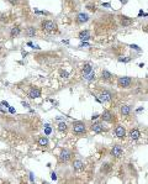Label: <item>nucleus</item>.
<instances>
[{
  "mask_svg": "<svg viewBox=\"0 0 148 184\" xmlns=\"http://www.w3.org/2000/svg\"><path fill=\"white\" fill-rule=\"evenodd\" d=\"M123 154V148L121 147L120 145H115L113 147L110 149V156L112 157V158H120L121 156Z\"/></svg>",
  "mask_w": 148,
  "mask_h": 184,
  "instance_id": "obj_11",
  "label": "nucleus"
},
{
  "mask_svg": "<svg viewBox=\"0 0 148 184\" xmlns=\"http://www.w3.org/2000/svg\"><path fill=\"white\" fill-rule=\"evenodd\" d=\"M86 9H88V10H90V11H96V6H95V4H94V5L88 4V5H86Z\"/></svg>",
  "mask_w": 148,
  "mask_h": 184,
  "instance_id": "obj_26",
  "label": "nucleus"
},
{
  "mask_svg": "<svg viewBox=\"0 0 148 184\" xmlns=\"http://www.w3.org/2000/svg\"><path fill=\"white\" fill-rule=\"evenodd\" d=\"M72 132L75 136H84V135H86V125H85V122L79 121V120L73 121Z\"/></svg>",
  "mask_w": 148,
  "mask_h": 184,
  "instance_id": "obj_1",
  "label": "nucleus"
},
{
  "mask_svg": "<svg viewBox=\"0 0 148 184\" xmlns=\"http://www.w3.org/2000/svg\"><path fill=\"white\" fill-rule=\"evenodd\" d=\"M90 72H93V67L89 63H85L83 66V68H81V74L83 75H86V74H89Z\"/></svg>",
  "mask_w": 148,
  "mask_h": 184,
  "instance_id": "obj_22",
  "label": "nucleus"
},
{
  "mask_svg": "<svg viewBox=\"0 0 148 184\" xmlns=\"http://www.w3.org/2000/svg\"><path fill=\"white\" fill-rule=\"evenodd\" d=\"M118 21H120V25L122 27H128L133 24V19L132 17H128L126 15H118Z\"/></svg>",
  "mask_w": 148,
  "mask_h": 184,
  "instance_id": "obj_10",
  "label": "nucleus"
},
{
  "mask_svg": "<svg viewBox=\"0 0 148 184\" xmlns=\"http://www.w3.org/2000/svg\"><path fill=\"white\" fill-rule=\"evenodd\" d=\"M72 167H73L74 171H76V172H81V171H84L85 164H84V162L80 161V159H74L73 162H72Z\"/></svg>",
  "mask_w": 148,
  "mask_h": 184,
  "instance_id": "obj_13",
  "label": "nucleus"
},
{
  "mask_svg": "<svg viewBox=\"0 0 148 184\" xmlns=\"http://www.w3.org/2000/svg\"><path fill=\"white\" fill-rule=\"evenodd\" d=\"M1 104H2V105H4V106H6V108H9V104H7V103H6V101H2V103H1Z\"/></svg>",
  "mask_w": 148,
  "mask_h": 184,
  "instance_id": "obj_34",
  "label": "nucleus"
},
{
  "mask_svg": "<svg viewBox=\"0 0 148 184\" xmlns=\"http://www.w3.org/2000/svg\"><path fill=\"white\" fill-rule=\"evenodd\" d=\"M20 34H21V27H20V25H15V26L11 27V30H10V37H11V38L19 37Z\"/></svg>",
  "mask_w": 148,
  "mask_h": 184,
  "instance_id": "obj_16",
  "label": "nucleus"
},
{
  "mask_svg": "<svg viewBox=\"0 0 148 184\" xmlns=\"http://www.w3.org/2000/svg\"><path fill=\"white\" fill-rule=\"evenodd\" d=\"M59 74H61V77H62V78H68V77H69V73H68V72H66V71H63V69H62V71H59Z\"/></svg>",
  "mask_w": 148,
  "mask_h": 184,
  "instance_id": "obj_27",
  "label": "nucleus"
},
{
  "mask_svg": "<svg viewBox=\"0 0 148 184\" xmlns=\"http://www.w3.org/2000/svg\"><path fill=\"white\" fill-rule=\"evenodd\" d=\"M112 78H113V75H112L109 71L104 69V71L101 72V79H103L104 82H111V80H112Z\"/></svg>",
  "mask_w": 148,
  "mask_h": 184,
  "instance_id": "obj_21",
  "label": "nucleus"
},
{
  "mask_svg": "<svg viewBox=\"0 0 148 184\" xmlns=\"http://www.w3.org/2000/svg\"><path fill=\"white\" fill-rule=\"evenodd\" d=\"M48 144H49V141H48V139H47L46 136H39V137L37 139V145H38L39 147H47Z\"/></svg>",
  "mask_w": 148,
  "mask_h": 184,
  "instance_id": "obj_19",
  "label": "nucleus"
},
{
  "mask_svg": "<svg viewBox=\"0 0 148 184\" xmlns=\"http://www.w3.org/2000/svg\"><path fill=\"white\" fill-rule=\"evenodd\" d=\"M147 93H148V85H147Z\"/></svg>",
  "mask_w": 148,
  "mask_h": 184,
  "instance_id": "obj_37",
  "label": "nucleus"
},
{
  "mask_svg": "<svg viewBox=\"0 0 148 184\" xmlns=\"http://www.w3.org/2000/svg\"><path fill=\"white\" fill-rule=\"evenodd\" d=\"M73 156H74V153L71 149L63 148V149L61 151L59 156H58V163H68L69 161H72Z\"/></svg>",
  "mask_w": 148,
  "mask_h": 184,
  "instance_id": "obj_3",
  "label": "nucleus"
},
{
  "mask_svg": "<svg viewBox=\"0 0 148 184\" xmlns=\"http://www.w3.org/2000/svg\"><path fill=\"white\" fill-rule=\"evenodd\" d=\"M10 5H12V6H17L19 4H20V0H6Z\"/></svg>",
  "mask_w": 148,
  "mask_h": 184,
  "instance_id": "obj_25",
  "label": "nucleus"
},
{
  "mask_svg": "<svg viewBox=\"0 0 148 184\" xmlns=\"http://www.w3.org/2000/svg\"><path fill=\"white\" fill-rule=\"evenodd\" d=\"M84 1H89V0H84Z\"/></svg>",
  "mask_w": 148,
  "mask_h": 184,
  "instance_id": "obj_38",
  "label": "nucleus"
},
{
  "mask_svg": "<svg viewBox=\"0 0 148 184\" xmlns=\"http://www.w3.org/2000/svg\"><path fill=\"white\" fill-rule=\"evenodd\" d=\"M113 134H115V136H116L117 139H120V140H123V139L127 136L126 129H125V126H122V125H116L115 129H113Z\"/></svg>",
  "mask_w": 148,
  "mask_h": 184,
  "instance_id": "obj_8",
  "label": "nucleus"
},
{
  "mask_svg": "<svg viewBox=\"0 0 148 184\" xmlns=\"http://www.w3.org/2000/svg\"><path fill=\"white\" fill-rule=\"evenodd\" d=\"M98 117H99V114H94L91 119H93V120H95V119H98Z\"/></svg>",
  "mask_w": 148,
  "mask_h": 184,
  "instance_id": "obj_30",
  "label": "nucleus"
},
{
  "mask_svg": "<svg viewBox=\"0 0 148 184\" xmlns=\"http://www.w3.org/2000/svg\"><path fill=\"white\" fill-rule=\"evenodd\" d=\"M131 111H132V108L130 105H121L120 106V114L122 116H128L131 114Z\"/></svg>",
  "mask_w": 148,
  "mask_h": 184,
  "instance_id": "obj_18",
  "label": "nucleus"
},
{
  "mask_svg": "<svg viewBox=\"0 0 148 184\" xmlns=\"http://www.w3.org/2000/svg\"><path fill=\"white\" fill-rule=\"evenodd\" d=\"M90 31L89 30H83V31H80L79 34H78V38L79 40H81V41H86V40H89L90 38Z\"/></svg>",
  "mask_w": 148,
  "mask_h": 184,
  "instance_id": "obj_20",
  "label": "nucleus"
},
{
  "mask_svg": "<svg viewBox=\"0 0 148 184\" xmlns=\"http://www.w3.org/2000/svg\"><path fill=\"white\" fill-rule=\"evenodd\" d=\"M41 30L44 31V32L51 34V32L57 30V24L54 21H52V20H43L41 22Z\"/></svg>",
  "mask_w": 148,
  "mask_h": 184,
  "instance_id": "obj_4",
  "label": "nucleus"
},
{
  "mask_svg": "<svg viewBox=\"0 0 148 184\" xmlns=\"http://www.w3.org/2000/svg\"><path fill=\"white\" fill-rule=\"evenodd\" d=\"M0 53H1V46H0Z\"/></svg>",
  "mask_w": 148,
  "mask_h": 184,
  "instance_id": "obj_36",
  "label": "nucleus"
},
{
  "mask_svg": "<svg viewBox=\"0 0 148 184\" xmlns=\"http://www.w3.org/2000/svg\"><path fill=\"white\" fill-rule=\"evenodd\" d=\"M130 59H131V58H120L118 61H120V62H128Z\"/></svg>",
  "mask_w": 148,
  "mask_h": 184,
  "instance_id": "obj_28",
  "label": "nucleus"
},
{
  "mask_svg": "<svg viewBox=\"0 0 148 184\" xmlns=\"http://www.w3.org/2000/svg\"><path fill=\"white\" fill-rule=\"evenodd\" d=\"M100 117H101V120H103L104 122H108V124H116V122H117L116 115L111 110H109V109L103 111V114H101Z\"/></svg>",
  "mask_w": 148,
  "mask_h": 184,
  "instance_id": "obj_5",
  "label": "nucleus"
},
{
  "mask_svg": "<svg viewBox=\"0 0 148 184\" xmlns=\"http://www.w3.org/2000/svg\"><path fill=\"white\" fill-rule=\"evenodd\" d=\"M21 104H22V105H24V106H25V108H29V104H27V103H25V101H22V103H21Z\"/></svg>",
  "mask_w": 148,
  "mask_h": 184,
  "instance_id": "obj_35",
  "label": "nucleus"
},
{
  "mask_svg": "<svg viewBox=\"0 0 148 184\" xmlns=\"http://www.w3.org/2000/svg\"><path fill=\"white\" fill-rule=\"evenodd\" d=\"M51 176H52V179H54V181L57 179V176H56V173H52Z\"/></svg>",
  "mask_w": 148,
  "mask_h": 184,
  "instance_id": "obj_31",
  "label": "nucleus"
},
{
  "mask_svg": "<svg viewBox=\"0 0 148 184\" xmlns=\"http://www.w3.org/2000/svg\"><path fill=\"white\" fill-rule=\"evenodd\" d=\"M41 94H42V90L38 87H31L27 92V97L30 99H38L41 97Z\"/></svg>",
  "mask_w": 148,
  "mask_h": 184,
  "instance_id": "obj_9",
  "label": "nucleus"
},
{
  "mask_svg": "<svg viewBox=\"0 0 148 184\" xmlns=\"http://www.w3.org/2000/svg\"><path fill=\"white\" fill-rule=\"evenodd\" d=\"M111 171H112V164H111V163H109V162L103 163V166H101V168H100V172H101V173L109 174Z\"/></svg>",
  "mask_w": 148,
  "mask_h": 184,
  "instance_id": "obj_17",
  "label": "nucleus"
},
{
  "mask_svg": "<svg viewBox=\"0 0 148 184\" xmlns=\"http://www.w3.org/2000/svg\"><path fill=\"white\" fill-rule=\"evenodd\" d=\"M128 137L132 140V141H137L140 137H141V131L138 129H132L130 132H128Z\"/></svg>",
  "mask_w": 148,
  "mask_h": 184,
  "instance_id": "obj_15",
  "label": "nucleus"
},
{
  "mask_svg": "<svg viewBox=\"0 0 148 184\" xmlns=\"http://www.w3.org/2000/svg\"><path fill=\"white\" fill-rule=\"evenodd\" d=\"M131 48H135V50H137V51H141V50L138 48V46H136V45H131Z\"/></svg>",
  "mask_w": 148,
  "mask_h": 184,
  "instance_id": "obj_29",
  "label": "nucleus"
},
{
  "mask_svg": "<svg viewBox=\"0 0 148 184\" xmlns=\"http://www.w3.org/2000/svg\"><path fill=\"white\" fill-rule=\"evenodd\" d=\"M115 94L109 90V89H103V90H100V93H99V99H100V101H103V103H111L112 101V99L115 98L113 97Z\"/></svg>",
  "mask_w": 148,
  "mask_h": 184,
  "instance_id": "obj_6",
  "label": "nucleus"
},
{
  "mask_svg": "<svg viewBox=\"0 0 148 184\" xmlns=\"http://www.w3.org/2000/svg\"><path fill=\"white\" fill-rule=\"evenodd\" d=\"M90 130L94 134H103V132H106L108 131V127L104 125V121H95V122L91 124Z\"/></svg>",
  "mask_w": 148,
  "mask_h": 184,
  "instance_id": "obj_7",
  "label": "nucleus"
},
{
  "mask_svg": "<svg viewBox=\"0 0 148 184\" xmlns=\"http://www.w3.org/2000/svg\"><path fill=\"white\" fill-rule=\"evenodd\" d=\"M37 34V30L35 26H32V25H29V26H26V29H25V36L26 37H35Z\"/></svg>",
  "mask_w": 148,
  "mask_h": 184,
  "instance_id": "obj_14",
  "label": "nucleus"
},
{
  "mask_svg": "<svg viewBox=\"0 0 148 184\" xmlns=\"http://www.w3.org/2000/svg\"><path fill=\"white\" fill-rule=\"evenodd\" d=\"M89 15L88 14H85V12H79L78 15H76V17H75V21H76V24L78 25H84V24H86L88 21H89Z\"/></svg>",
  "mask_w": 148,
  "mask_h": 184,
  "instance_id": "obj_12",
  "label": "nucleus"
},
{
  "mask_svg": "<svg viewBox=\"0 0 148 184\" xmlns=\"http://www.w3.org/2000/svg\"><path fill=\"white\" fill-rule=\"evenodd\" d=\"M84 79H85V80H88V82H91V80H94V79H95V73H94V72H90L89 74L84 75Z\"/></svg>",
  "mask_w": 148,
  "mask_h": 184,
  "instance_id": "obj_24",
  "label": "nucleus"
},
{
  "mask_svg": "<svg viewBox=\"0 0 148 184\" xmlns=\"http://www.w3.org/2000/svg\"><path fill=\"white\" fill-rule=\"evenodd\" d=\"M133 83H135V80L128 75L117 77V87L120 89H130V88H132Z\"/></svg>",
  "mask_w": 148,
  "mask_h": 184,
  "instance_id": "obj_2",
  "label": "nucleus"
},
{
  "mask_svg": "<svg viewBox=\"0 0 148 184\" xmlns=\"http://www.w3.org/2000/svg\"><path fill=\"white\" fill-rule=\"evenodd\" d=\"M58 131L59 132H62V134H66L67 131H68V125H67V122H59L58 124Z\"/></svg>",
  "mask_w": 148,
  "mask_h": 184,
  "instance_id": "obj_23",
  "label": "nucleus"
},
{
  "mask_svg": "<svg viewBox=\"0 0 148 184\" xmlns=\"http://www.w3.org/2000/svg\"><path fill=\"white\" fill-rule=\"evenodd\" d=\"M30 181H31V182H34V181H35V179H34V174H32V173H30Z\"/></svg>",
  "mask_w": 148,
  "mask_h": 184,
  "instance_id": "obj_32",
  "label": "nucleus"
},
{
  "mask_svg": "<svg viewBox=\"0 0 148 184\" xmlns=\"http://www.w3.org/2000/svg\"><path fill=\"white\" fill-rule=\"evenodd\" d=\"M84 46H89V43H86V42H83V43L80 45V47H84Z\"/></svg>",
  "mask_w": 148,
  "mask_h": 184,
  "instance_id": "obj_33",
  "label": "nucleus"
}]
</instances>
